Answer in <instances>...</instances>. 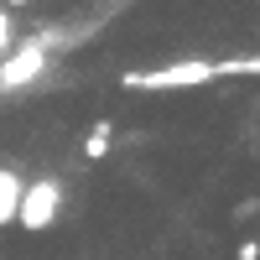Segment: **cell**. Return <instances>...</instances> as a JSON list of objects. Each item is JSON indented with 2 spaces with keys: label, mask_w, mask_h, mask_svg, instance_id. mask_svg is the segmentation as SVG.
I'll use <instances>...</instances> for the list:
<instances>
[{
  "label": "cell",
  "mask_w": 260,
  "mask_h": 260,
  "mask_svg": "<svg viewBox=\"0 0 260 260\" xmlns=\"http://www.w3.org/2000/svg\"><path fill=\"white\" fill-rule=\"evenodd\" d=\"M115 151V120L104 115V120H94V130L83 136V161H104Z\"/></svg>",
  "instance_id": "5"
},
{
  "label": "cell",
  "mask_w": 260,
  "mask_h": 260,
  "mask_svg": "<svg viewBox=\"0 0 260 260\" xmlns=\"http://www.w3.org/2000/svg\"><path fill=\"white\" fill-rule=\"evenodd\" d=\"M255 52H245V57H224V62H213V78H234V73H245V78H255Z\"/></svg>",
  "instance_id": "6"
},
{
  "label": "cell",
  "mask_w": 260,
  "mask_h": 260,
  "mask_svg": "<svg viewBox=\"0 0 260 260\" xmlns=\"http://www.w3.org/2000/svg\"><path fill=\"white\" fill-rule=\"evenodd\" d=\"M234 260H260V245H255V240H245L240 250H234Z\"/></svg>",
  "instance_id": "9"
},
{
  "label": "cell",
  "mask_w": 260,
  "mask_h": 260,
  "mask_svg": "<svg viewBox=\"0 0 260 260\" xmlns=\"http://www.w3.org/2000/svg\"><path fill=\"white\" fill-rule=\"evenodd\" d=\"M255 208H260L255 198H245V203H234V224H240V219H255Z\"/></svg>",
  "instance_id": "8"
},
{
  "label": "cell",
  "mask_w": 260,
  "mask_h": 260,
  "mask_svg": "<svg viewBox=\"0 0 260 260\" xmlns=\"http://www.w3.org/2000/svg\"><path fill=\"white\" fill-rule=\"evenodd\" d=\"M6 52H11V11L0 6V57H6Z\"/></svg>",
  "instance_id": "7"
},
{
  "label": "cell",
  "mask_w": 260,
  "mask_h": 260,
  "mask_svg": "<svg viewBox=\"0 0 260 260\" xmlns=\"http://www.w3.org/2000/svg\"><path fill=\"white\" fill-rule=\"evenodd\" d=\"M62 213V182L57 177H37L21 187V203H16V224L26 234H47Z\"/></svg>",
  "instance_id": "2"
},
{
  "label": "cell",
  "mask_w": 260,
  "mask_h": 260,
  "mask_svg": "<svg viewBox=\"0 0 260 260\" xmlns=\"http://www.w3.org/2000/svg\"><path fill=\"white\" fill-rule=\"evenodd\" d=\"M6 6H31V0H6Z\"/></svg>",
  "instance_id": "10"
},
{
  "label": "cell",
  "mask_w": 260,
  "mask_h": 260,
  "mask_svg": "<svg viewBox=\"0 0 260 260\" xmlns=\"http://www.w3.org/2000/svg\"><path fill=\"white\" fill-rule=\"evenodd\" d=\"M21 172L16 167H0V229L6 224H16V203H21Z\"/></svg>",
  "instance_id": "4"
},
{
  "label": "cell",
  "mask_w": 260,
  "mask_h": 260,
  "mask_svg": "<svg viewBox=\"0 0 260 260\" xmlns=\"http://www.w3.org/2000/svg\"><path fill=\"white\" fill-rule=\"evenodd\" d=\"M125 89H198V83H213V62L208 57H182V62H167V68H130Z\"/></svg>",
  "instance_id": "1"
},
{
  "label": "cell",
  "mask_w": 260,
  "mask_h": 260,
  "mask_svg": "<svg viewBox=\"0 0 260 260\" xmlns=\"http://www.w3.org/2000/svg\"><path fill=\"white\" fill-rule=\"evenodd\" d=\"M52 68V57L42 52V42L26 37V42H11V52L0 57V94H21Z\"/></svg>",
  "instance_id": "3"
}]
</instances>
